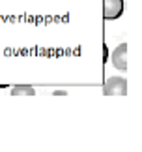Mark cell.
<instances>
[{"label": "cell", "instance_id": "277c9868", "mask_svg": "<svg viewBox=\"0 0 142 152\" xmlns=\"http://www.w3.org/2000/svg\"><path fill=\"white\" fill-rule=\"evenodd\" d=\"M34 92H36L34 86H30V85H17L11 88L13 96H34Z\"/></svg>", "mask_w": 142, "mask_h": 152}, {"label": "cell", "instance_id": "7a4b0ae2", "mask_svg": "<svg viewBox=\"0 0 142 152\" xmlns=\"http://www.w3.org/2000/svg\"><path fill=\"white\" fill-rule=\"evenodd\" d=\"M123 0H103V17L105 21H116L123 13Z\"/></svg>", "mask_w": 142, "mask_h": 152}, {"label": "cell", "instance_id": "3957f363", "mask_svg": "<svg viewBox=\"0 0 142 152\" xmlns=\"http://www.w3.org/2000/svg\"><path fill=\"white\" fill-rule=\"evenodd\" d=\"M110 64L120 72L127 69V43H120L116 49H112V53L109 55Z\"/></svg>", "mask_w": 142, "mask_h": 152}, {"label": "cell", "instance_id": "6da1fadb", "mask_svg": "<svg viewBox=\"0 0 142 152\" xmlns=\"http://www.w3.org/2000/svg\"><path fill=\"white\" fill-rule=\"evenodd\" d=\"M105 96H125L127 94V81L122 75H112L105 81L103 85Z\"/></svg>", "mask_w": 142, "mask_h": 152}]
</instances>
